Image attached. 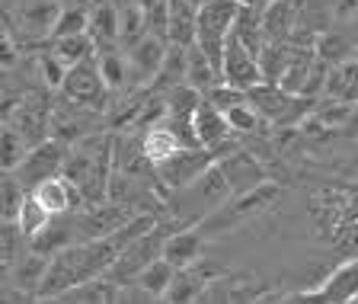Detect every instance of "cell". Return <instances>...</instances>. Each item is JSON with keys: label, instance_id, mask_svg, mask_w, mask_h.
<instances>
[{"label": "cell", "instance_id": "obj_1", "mask_svg": "<svg viewBox=\"0 0 358 304\" xmlns=\"http://www.w3.org/2000/svg\"><path fill=\"white\" fill-rule=\"evenodd\" d=\"M240 0H205L199 7V39L201 52L215 61V67L221 71L224 45L234 36V22H237Z\"/></svg>", "mask_w": 358, "mask_h": 304}, {"label": "cell", "instance_id": "obj_2", "mask_svg": "<svg viewBox=\"0 0 358 304\" xmlns=\"http://www.w3.org/2000/svg\"><path fill=\"white\" fill-rule=\"evenodd\" d=\"M282 195H285L282 186L272 183V179H262V183L250 186V189H243V193H234L231 199L217 208L215 221L208 218V228L227 230V228H234L237 221H243V218H253V215H259V212H266V208H272Z\"/></svg>", "mask_w": 358, "mask_h": 304}, {"label": "cell", "instance_id": "obj_3", "mask_svg": "<svg viewBox=\"0 0 358 304\" xmlns=\"http://www.w3.org/2000/svg\"><path fill=\"white\" fill-rule=\"evenodd\" d=\"M61 93L74 106H80V109H96V112L106 109V103H109V83H106L103 71H99V61L90 58L74 67H67Z\"/></svg>", "mask_w": 358, "mask_h": 304}, {"label": "cell", "instance_id": "obj_4", "mask_svg": "<svg viewBox=\"0 0 358 304\" xmlns=\"http://www.w3.org/2000/svg\"><path fill=\"white\" fill-rule=\"evenodd\" d=\"M67 157L71 154H67V144L61 141V138H45V141L32 144L29 154L22 157V163L13 170V177L20 179L22 186H32V189H36L42 179L64 173Z\"/></svg>", "mask_w": 358, "mask_h": 304}, {"label": "cell", "instance_id": "obj_5", "mask_svg": "<svg viewBox=\"0 0 358 304\" xmlns=\"http://www.w3.org/2000/svg\"><path fill=\"white\" fill-rule=\"evenodd\" d=\"M215 160H217V154L211 148H182L179 154H173L170 160L157 163L154 173L170 193H179V189L192 186Z\"/></svg>", "mask_w": 358, "mask_h": 304}, {"label": "cell", "instance_id": "obj_6", "mask_svg": "<svg viewBox=\"0 0 358 304\" xmlns=\"http://www.w3.org/2000/svg\"><path fill=\"white\" fill-rule=\"evenodd\" d=\"M250 103L259 109V116L272 125H288V122H298V116L307 112L310 97H294L278 83H259V87L250 90Z\"/></svg>", "mask_w": 358, "mask_h": 304}, {"label": "cell", "instance_id": "obj_7", "mask_svg": "<svg viewBox=\"0 0 358 304\" xmlns=\"http://www.w3.org/2000/svg\"><path fill=\"white\" fill-rule=\"evenodd\" d=\"M221 77L227 83H234V87H240V90H253V87H259V83H266V77H262V64H259V55L250 52V48H246L237 36H231V39H227V45H224Z\"/></svg>", "mask_w": 358, "mask_h": 304}, {"label": "cell", "instance_id": "obj_8", "mask_svg": "<svg viewBox=\"0 0 358 304\" xmlns=\"http://www.w3.org/2000/svg\"><path fill=\"white\" fill-rule=\"evenodd\" d=\"M61 10H64V4L61 0H36V4H22L20 13L13 16V29H22V36L26 39H52L55 32V22H58Z\"/></svg>", "mask_w": 358, "mask_h": 304}, {"label": "cell", "instance_id": "obj_9", "mask_svg": "<svg viewBox=\"0 0 358 304\" xmlns=\"http://www.w3.org/2000/svg\"><path fill=\"white\" fill-rule=\"evenodd\" d=\"M294 298H317V301H358V256L343 266H336L333 272L327 275L320 282V289H310V291H301Z\"/></svg>", "mask_w": 358, "mask_h": 304}, {"label": "cell", "instance_id": "obj_10", "mask_svg": "<svg viewBox=\"0 0 358 304\" xmlns=\"http://www.w3.org/2000/svg\"><path fill=\"white\" fill-rule=\"evenodd\" d=\"M217 279L215 269H208L205 263H192L186 269H176V279H173L170 291H166L164 301H173V304H186V301H201L208 295L211 282Z\"/></svg>", "mask_w": 358, "mask_h": 304}, {"label": "cell", "instance_id": "obj_11", "mask_svg": "<svg viewBox=\"0 0 358 304\" xmlns=\"http://www.w3.org/2000/svg\"><path fill=\"white\" fill-rule=\"evenodd\" d=\"M166 48H170V42H164V39H157V36H148V39H141V42L134 45L131 52H128V64H131V81H134V83H150V81H157V77H160V71H164Z\"/></svg>", "mask_w": 358, "mask_h": 304}, {"label": "cell", "instance_id": "obj_12", "mask_svg": "<svg viewBox=\"0 0 358 304\" xmlns=\"http://www.w3.org/2000/svg\"><path fill=\"white\" fill-rule=\"evenodd\" d=\"M192 125H195V134H199V144L201 148H211V151L227 148V141H231V134H234L227 116H224L208 97H205V103H201L199 112L192 116Z\"/></svg>", "mask_w": 358, "mask_h": 304}, {"label": "cell", "instance_id": "obj_13", "mask_svg": "<svg viewBox=\"0 0 358 304\" xmlns=\"http://www.w3.org/2000/svg\"><path fill=\"white\" fill-rule=\"evenodd\" d=\"M205 244H208V240L201 237L199 228H176L164 244V260H170L176 269H186L201 260Z\"/></svg>", "mask_w": 358, "mask_h": 304}, {"label": "cell", "instance_id": "obj_14", "mask_svg": "<svg viewBox=\"0 0 358 304\" xmlns=\"http://www.w3.org/2000/svg\"><path fill=\"white\" fill-rule=\"evenodd\" d=\"M48 263H52V256L36 253V250L26 253V256H20V260L10 266V285L20 289L26 298H36L38 289H42L45 272H48Z\"/></svg>", "mask_w": 358, "mask_h": 304}, {"label": "cell", "instance_id": "obj_15", "mask_svg": "<svg viewBox=\"0 0 358 304\" xmlns=\"http://www.w3.org/2000/svg\"><path fill=\"white\" fill-rule=\"evenodd\" d=\"M141 144H144V154L150 157V163H164V160H170L173 154H179V151L186 148V141L179 138V132L170 125V122H157V125H150V128H144V134H141Z\"/></svg>", "mask_w": 358, "mask_h": 304}, {"label": "cell", "instance_id": "obj_16", "mask_svg": "<svg viewBox=\"0 0 358 304\" xmlns=\"http://www.w3.org/2000/svg\"><path fill=\"white\" fill-rule=\"evenodd\" d=\"M199 39V7L189 0H170V22H166V42L195 45Z\"/></svg>", "mask_w": 358, "mask_h": 304}, {"label": "cell", "instance_id": "obj_17", "mask_svg": "<svg viewBox=\"0 0 358 304\" xmlns=\"http://www.w3.org/2000/svg\"><path fill=\"white\" fill-rule=\"evenodd\" d=\"M173 279H176V266L170 260H164V256H157L154 263H148L141 272L134 275V289L144 298H150V301H160V298H166Z\"/></svg>", "mask_w": 358, "mask_h": 304}, {"label": "cell", "instance_id": "obj_18", "mask_svg": "<svg viewBox=\"0 0 358 304\" xmlns=\"http://www.w3.org/2000/svg\"><path fill=\"white\" fill-rule=\"evenodd\" d=\"M234 36L250 48V52L262 55V48L268 45V36H266V10H256V7H246L240 4L237 10V22H234Z\"/></svg>", "mask_w": 358, "mask_h": 304}, {"label": "cell", "instance_id": "obj_19", "mask_svg": "<svg viewBox=\"0 0 358 304\" xmlns=\"http://www.w3.org/2000/svg\"><path fill=\"white\" fill-rule=\"evenodd\" d=\"M90 39L96 42V52H109L119 45V7L115 4H99L93 13H90V26H87Z\"/></svg>", "mask_w": 358, "mask_h": 304}, {"label": "cell", "instance_id": "obj_20", "mask_svg": "<svg viewBox=\"0 0 358 304\" xmlns=\"http://www.w3.org/2000/svg\"><path fill=\"white\" fill-rule=\"evenodd\" d=\"M122 289L125 285L119 279H112L109 272L106 275H96V279H90L83 285H74L71 291L58 298V301H87V304H109V301H119L122 298Z\"/></svg>", "mask_w": 358, "mask_h": 304}, {"label": "cell", "instance_id": "obj_21", "mask_svg": "<svg viewBox=\"0 0 358 304\" xmlns=\"http://www.w3.org/2000/svg\"><path fill=\"white\" fill-rule=\"evenodd\" d=\"M148 10L141 7V0H128V4H119V45L125 52H131L134 45L148 39Z\"/></svg>", "mask_w": 358, "mask_h": 304}, {"label": "cell", "instance_id": "obj_22", "mask_svg": "<svg viewBox=\"0 0 358 304\" xmlns=\"http://www.w3.org/2000/svg\"><path fill=\"white\" fill-rule=\"evenodd\" d=\"M221 81H224L221 71L215 67V61H211L208 55L201 52V45H199V42L189 45V58H186V83H189V87L201 90V93L208 97V93H211V90H215Z\"/></svg>", "mask_w": 358, "mask_h": 304}, {"label": "cell", "instance_id": "obj_23", "mask_svg": "<svg viewBox=\"0 0 358 304\" xmlns=\"http://www.w3.org/2000/svg\"><path fill=\"white\" fill-rule=\"evenodd\" d=\"M217 163H221L224 177L231 179L234 193H243V189H250V186L262 183V167L253 160L250 154H227V157H217Z\"/></svg>", "mask_w": 358, "mask_h": 304}, {"label": "cell", "instance_id": "obj_24", "mask_svg": "<svg viewBox=\"0 0 358 304\" xmlns=\"http://www.w3.org/2000/svg\"><path fill=\"white\" fill-rule=\"evenodd\" d=\"M323 93H329L333 99H343V103H358V61L345 58L329 67L327 90Z\"/></svg>", "mask_w": 358, "mask_h": 304}, {"label": "cell", "instance_id": "obj_25", "mask_svg": "<svg viewBox=\"0 0 358 304\" xmlns=\"http://www.w3.org/2000/svg\"><path fill=\"white\" fill-rule=\"evenodd\" d=\"M52 52L61 64L74 67L80 61L96 58V42L90 39V32H77V36H64V39H52Z\"/></svg>", "mask_w": 358, "mask_h": 304}, {"label": "cell", "instance_id": "obj_26", "mask_svg": "<svg viewBox=\"0 0 358 304\" xmlns=\"http://www.w3.org/2000/svg\"><path fill=\"white\" fill-rule=\"evenodd\" d=\"M77 230H80L77 228V218L74 221H52L38 237H32V250L45 253V256H55V253H61L64 247L77 244Z\"/></svg>", "mask_w": 358, "mask_h": 304}, {"label": "cell", "instance_id": "obj_27", "mask_svg": "<svg viewBox=\"0 0 358 304\" xmlns=\"http://www.w3.org/2000/svg\"><path fill=\"white\" fill-rule=\"evenodd\" d=\"M294 20H298V4L294 0H275L272 7H266L268 42H288L291 32H294Z\"/></svg>", "mask_w": 358, "mask_h": 304}, {"label": "cell", "instance_id": "obj_28", "mask_svg": "<svg viewBox=\"0 0 358 304\" xmlns=\"http://www.w3.org/2000/svg\"><path fill=\"white\" fill-rule=\"evenodd\" d=\"M164 97H166V109H170L166 119H176V122H192V116L199 112V106L205 103V93L195 90V87H189V83H176V87L166 90Z\"/></svg>", "mask_w": 358, "mask_h": 304}, {"label": "cell", "instance_id": "obj_29", "mask_svg": "<svg viewBox=\"0 0 358 304\" xmlns=\"http://www.w3.org/2000/svg\"><path fill=\"white\" fill-rule=\"evenodd\" d=\"M52 221H55V215L36 199V193L26 195V202H22V208H20V215H16V224H20L22 237H29V240L38 237V234H42V230L48 228Z\"/></svg>", "mask_w": 358, "mask_h": 304}, {"label": "cell", "instance_id": "obj_30", "mask_svg": "<svg viewBox=\"0 0 358 304\" xmlns=\"http://www.w3.org/2000/svg\"><path fill=\"white\" fill-rule=\"evenodd\" d=\"M96 61H99V71H103L109 90H119V87H125V81H131L128 52H115V48H109V52H99Z\"/></svg>", "mask_w": 358, "mask_h": 304}, {"label": "cell", "instance_id": "obj_31", "mask_svg": "<svg viewBox=\"0 0 358 304\" xmlns=\"http://www.w3.org/2000/svg\"><path fill=\"white\" fill-rule=\"evenodd\" d=\"M90 13H93V10L80 7V4H64V10H61L58 22H55L52 39H64V36H77V32H87Z\"/></svg>", "mask_w": 358, "mask_h": 304}, {"label": "cell", "instance_id": "obj_32", "mask_svg": "<svg viewBox=\"0 0 358 304\" xmlns=\"http://www.w3.org/2000/svg\"><path fill=\"white\" fill-rule=\"evenodd\" d=\"M26 186L13 177V173H3V186H0V208H3V218L7 221H16L22 202H26Z\"/></svg>", "mask_w": 358, "mask_h": 304}, {"label": "cell", "instance_id": "obj_33", "mask_svg": "<svg viewBox=\"0 0 358 304\" xmlns=\"http://www.w3.org/2000/svg\"><path fill=\"white\" fill-rule=\"evenodd\" d=\"M0 148H3V173H13L22 163V157L29 154V141H26L13 125H3V141H0Z\"/></svg>", "mask_w": 358, "mask_h": 304}, {"label": "cell", "instance_id": "obj_34", "mask_svg": "<svg viewBox=\"0 0 358 304\" xmlns=\"http://www.w3.org/2000/svg\"><path fill=\"white\" fill-rule=\"evenodd\" d=\"M349 119H352V103H343V99H336V103L313 112V125L320 132H339Z\"/></svg>", "mask_w": 358, "mask_h": 304}, {"label": "cell", "instance_id": "obj_35", "mask_svg": "<svg viewBox=\"0 0 358 304\" xmlns=\"http://www.w3.org/2000/svg\"><path fill=\"white\" fill-rule=\"evenodd\" d=\"M224 116H227V122H231L234 134H237V132H240V134L256 132V128H259V122H262L259 109H256L250 99H246V103H240V106H234V109H227Z\"/></svg>", "mask_w": 358, "mask_h": 304}, {"label": "cell", "instance_id": "obj_36", "mask_svg": "<svg viewBox=\"0 0 358 304\" xmlns=\"http://www.w3.org/2000/svg\"><path fill=\"white\" fill-rule=\"evenodd\" d=\"M38 67H42V81L48 83V87H58L64 83L67 77V64H61L58 58H55V52H45L42 58H38Z\"/></svg>", "mask_w": 358, "mask_h": 304}, {"label": "cell", "instance_id": "obj_37", "mask_svg": "<svg viewBox=\"0 0 358 304\" xmlns=\"http://www.w3.org/2000/svg\"><path fill=\"white\" fill-rule=\"evenodd\" d=\"M240 4H246V7H256V10H266V7H272L275 0H240Z\"/></svg>", "mask_w": 358, "mask_h": 304}, {"label": "cell", "instance_id": "obj_38", "mask_svg": "<svg viewBox=\"0 0 358 304\" xmlns=\"http://www.w3.org/2000/svg\"><path fill=\"white\" fill-rule=\"evenodd\" d=\"M189 4H195V7H201V4H205V0H189Z\"/></svg>", "mask_w": 358, "mask_h": 304}, {"label": "cell", "instance_id": "obj_39", "mask_svg": "<svg viewBox=\"0 0 358 304\" xmlns=\"http://www.w3.org/2000/svg\"><path fill=\"white\" fill-rule=\"evenodd\" d=\"M352 58H355V61H358V48H355V55H352Z\"/></svg>", "mask_w": 358, "mask_h": 304}]
</instances>
